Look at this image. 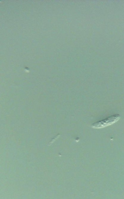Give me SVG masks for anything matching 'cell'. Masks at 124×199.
I'll list each match as a JSON object with an SVG mask.
<instances>
[{
	"instance_id": "obj_1",
	"label": "cell",
	"mask_w": 124,
	"mask_h": 199,
	"mask_svg": "<svg viewBox=\"0 0 124 199\" xmlns=\"http://www.w3.org/2000/svg\"><path fill=\"white\" fill-rule=\"evenodd\" d=\"M120 115L116 114L106 118L102 120L93 124L92 127L94 128L99 129L110 125L117 121L120 118Z\"/></svg>"
}]
</instances>
